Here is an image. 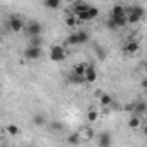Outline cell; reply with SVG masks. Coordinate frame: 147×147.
<instances>
[{
	"mask_svg": "<svg viewBox=\"0 0 147 147\" xmlns=\"http://www.w3.org/2000/svg\"><path fill=\"white\" fill-rule=\"evenodd\" d=\"M88 40H90V35H88L87 31L80 30V31H76V33L69 35V36L66 38V43H69V45H82V43H87Z\"/></svg>",
	"mask_w": 147,
	"mask_h": 147,
	"instance_id": "1",
	"label": "cell"
},
{
	"mask_svg": "<svg viewBox=\"0 0 147 147\" xmlns=\"http://www.w3.org/2000/svg\"><path fill=\"white\" fill-rule=\"evenodd\" d=\"M50 59L54 62H61L66 59V50L62 45H52L50 47Z\"/></svg>",
	"mask_w": 147,
	"mask_h": 147,
	"instance_id": "2",
	"label": "cell"
},
{
	"mask_svg": "<svg viewBox=\"0 0 147 147\" xmlns=\"http://www.w3.org/2000/svg\"><path fill=\"white\" fill-rule=\"evenodd\" d=\"M97 16H99V9H97V7L88 5V9H87L85 12H82V14H78V16H76V19H78L80 23H83V21H92V19H95Z\"/></svg>",
	"mask_w": 147,
	"mask_h": 147,
	"instance_id": "3",
	"label": "cell"
},
{
	"mask_svg": "<svg viewBox=\"0 0 147 147\" xmlns=\"http://www.w3.org/2000/svg\"><path fill=\"white\" fill-rule=\"evenodd\" d=\"M7 26H9V30H11V31H14V33H19L23 28H26L24 21H23L21 18H18V16H11V18H9V21H7Z\"/></svg>",
	"mask_w": 147,
	"mask_h": 147,
	"instance_id": "4",
	"label": "cell"
},
{
	"mask_svg": "<svg viewBox=\"0 0 147 147\" xmlns=\"http://www.w3.org/2000/svg\"><path fill=\"white\" fill-rule=\"evenodd\" d=\"M23 55H24V59H28V61H36V59L42 57V47H30V45H28V47L24 49Z\"/></svg>",
	"mask_w": 147,
	"mask_h": 147,
	"instance_id": "5",
	"label": "cell"
},
{
	"mask_svg": "<svg viewBox=\"0 0 147 147\" xmlns=\"http://www.w3.org/2000/svg\"><path fill=\"white\" fill-rule=\"evenodd\" d=\"M24 30H26V33L30 35V38L40 36V35H42V24H40V23H30Z\"/></svg>",
	"mask_w": 147,
	"mask_h": 147,
	"instance_id": "6",
	"label": "cell"
},
{
	"mask_svg": "<svg viewBox=\"0 0 147 147\" xmlns=\"http://www.w3.org/2000/svg\"><path fill=\"white\" fill-rule=\"evenodd\" d=\"M97 144H99V147H111V145H113V137H111V133L102 131V133L99 135V138H97Z\"/></svg>",
	"mask_w": 147,
	"mask_h": 147,
	"instance_id": "7",
	"label": "cell"
},
{
	"mask_svg": "<svg viewBox=\"0 0 147 147\" xmlns=\"http://www.w3.org/2000/svg\"><path fill=\"white\" fill-rule=\"evenodd\" d=\"M83 78H85V82H87V83H94V82L97 80V69H95L94 66H87Z\"/></svg>",
	"mask_w": 147,
	"mask_h": 147,
	"instance_id": "8",
	"label": "cell"
},
{
	"mask_svg": "<svg viewBox=\"0 0 147 147\" xmlns=\"http://www.w3.org/2000/svg\"><path fill=\"white\" fill-rule=\"evenodd\" d=\"M71 7H73V16H78V14H82V12H85L88 9V4H85V2H75Z\"/></svg>",
	"mask_w": 147,
	"mask_h": 147,
	"instance_id": "9",
	"label": "cell"
},
{
	"mask_svg": "<svg viewBox=\"0 0 147 147\" xmlns=\"http://www.w3.org/2000/svg\"><path fill=\"white\" fill-rule=\"evenodd\" d=\"M138 49H140V45H138V42H126V45H125V54H130V55H133V54H137L138 52Z\"/></svg>",
	"mask_w": 147,
	"mask_h": 147,
	"instance_id": "10",
	"label": "cell"
},
{
	"mask_svg": "<svg viewBox=\"0 0 147 147\" xmlns=\"http://www.w3.org/2000/svg\"><path fill=\"white\" fill-rule=\"evenodd\" d=\"M111 16L113 18H119V16H126V9L119 4H114L113 9H111Z\"/></svg>",
	"mask_w": 147,
	"mask_h": 147,
	"instance_id": "11",
	"label": "cell"
},
{
	"mask_svg": "<svg viewBox=\"0 0 147 147\" xmlns=\"http://www.w3.org/2000/svg\"><path fill=\"white\" fill-rule=\"evenodd\" d=\"M66 142H67L69 145H78V144L82 142V135H80L78 131H75V133H71V135H67Z\"/></svg>",
	"mask_w": 147,
	"mask_h": 147,
	"instance_id": "12",
	"label": "cell"
},
{
	"mask_svg": "<svg viewBox=\"0 0 147 147\" xmlns=\"http://www.w3.org/2000/svg\"><path fill=\"white\" fill-rule=\"evenodd\" d=\"M145 109H147L145 102H135V106H133V113H131V114H135V116L140 118V116L145 113Z\"/></svg>",
	"mask_w": 147,
	"mask_h": 147,
	"instance_id": "13",
	"label": "cell"
},
{
	"mask_svg": "<svg viewBox=\"0 0 147 147\" xmlns=\"http://www.w3.org/2000/svg\"><path fill=\"white\" fill-rule=\"evenodd\" d=\"M87 66H88V64H85V62H80V64H76L75 67H73V75H76V76H83V75H85V69H87Z\"/></svg>",
	"mask_w": 147,
	"mask_h": 147,
	"instance_id": "14",
	"label": "cell"
},
{
	"mask_svg": "<svg viewBox=\"0 0 147 147\" xmlns=\"http://www.w3.org/2000/svg\"><path fill=\"white\" fill-rule=\"evenodd\" d=\"M33 123H35L36 126H45V125H47V119H45V116H43L42 113H36V114L33 116Z\"/></svg>",
	"mask_w": 147,
	"mask_h": 147,
	"instance_id": "15",
	"label": "cell"
},
{
	"mask_svg": "<svg viewBox=\"0 0 147 147\" xmlns=\"http://www.w3.org/2000/svg\"><path fill=\"white\" fill-rule=\"evenodd\" d=\"M78 133L82 135V138H87V140H90V138H94V137H95V131H94L92 128H88V126H87V128H83V130H82V131H78Z\"/></svg>",
	"mask_w": 147,
	"mask_h": 147,
	"instance_id": "16",
	"label": "cell"
},
{
	"mask_svg": "<svg viewBox=\"0 0 147 147\" xmlns=\"http://www.w3.org/2000/svg\"><path fill=\"white\" fill-rule=\"evenodd\" d=\"M113 100H114V99H113V95H109V94H104V95L100 97V106H102V107H109Z\"/></svg>",
	"mask_w": 147,
	"mask_h": 147,
	"instance_id": "17",
	"label": "cell"
},
{
	"mask_svg": "<svg viewBox=\"0 0 147 147\" xmlns=\"http://www.w3.org/2000/svg\"><path fill=\"white\" fill-rule=\"evenodd\" d=\"M43 5H45L47 9H59V7H61V2H59V0H45Z\"/></svg>",
	"mask_w": 147,
	"mask_h": 147,
	"instance_id": "18",
	"label": "cell"
},
{
	"mask_svg": "<svg viewBox=\"0 0 147 147\" xmlns=\"http://www.w3.org/2000/svg\"><path fill=\"white\" fill-rule=\"evenodd\" d=\"M97 118H99V113H97L95 109H88V113H87V121H88V123H94V121H97Z\"/></svg>",
	"mask_w": 147,
	"mask_h": 147,
	"instance_id": "19",
	"label": "cell"
},
{
	"mask_svg": "<svg viewBox=\"0 0 147 147\" xmlns=\"http://www.w3.org/2000/svg\"><path fill=\"white\" fill-rule=\"evenodd\" d=\"M128 126H130V128H138V126H140V118L135 116V114H131V118L128 119Z\"/></svg>",
	"mask_w": 147,
	"mask_h": 147,
	"instance_id": "20",
	"label": "cell"
},
{
	"mask_svg": "<svg viewBox=\"0 0 147 147\" xmlns=\"http://www.w3.org/2000/svg\"><path fill=\"white\" fill-rule=\"evenodd\" d=\"M49 126H50L52 131H61V130H64V125H62L61 121H52Z\"/></svg>",
	"mask_w": 147,
	"mask_h": 147,
	"instance_id": "21",
	"label": "cell"
},
{
	"mask_svg": "<svg viewBox=\"0 0 147 147\" xmlns=\"http://www.w3.org/2000/svg\"><path fill=\"white\" fill-rule=\"evenodd\" d=\"M66 24L67 26H78L80 21L76 19V16H69V18H66Z\"/></svg>",
	"mask_w": 147,
	"mask_h": 147,
	"instance_id": "22",
	"label": "cell"
},
{
	"mask_svg": "<svg viewBox=\"0 0 147 147\" xmlns=\"http://www.w3.org/2000/svg\"><path fill=\"white\" fill-rule=\"evenodd\" d=\"M30 47H42V36H33V38H30Z\"/></svg>",
	"mask_w": 147,
	"mask_h": 147,
	"instance_id": "23",
	"label": "cell"
},
{
	"mask_svg": "<svg viewBox=\"0 0 147 147\" xmlns=\"http://www.w3.org/2000/svg\"><path fill=\"white\" fill-rule=\"evenodd\" d=\"M7 133H9V135H18V133H19L18 125H7Z\"/></svg>",
	"mask_w": 147,
	"mask_h": 147,
	"instance_id": "24",
	"label": "cell"
},
{
	"mask_svg": "<svg viewBox=\"0 0 147 147\" xmlns=\"http://www.w3.org/2000/svg\"><path fill=\"white\" fill-rule=\"evenodd\" d=\"M69 80H71V82H73V83H78V85H83V83H87V82H85V78H83V76H76V75H73V76H71V78H69Z\"/></svg>",
	"mask_w": 147,
	"mask_h": 147,
	"instance_id": "25",
	"label": "cell"
},
{
	"mask_svg": "<svg viewBox=\"0 0 147 147\" xmlns=\"http://www.w3.org/2000/svg\"><path fill=\"white\" fill-rule=\"evenodd\" d=\"M133 106H135V102H131V104H126L123 109H125L126 113H133Z\"/></svg>",
	"mask_w": 147,
	"mask_h": 147,
	"instance_id": "26",
	"label": "cell"
},
{
	"mask_svg": "<svg viewBox=\"0 0 147 147\" xmlns=\"http://www.w3.org/2000/svg\"><path fill=\"white\" fill-rule=\"evenodd\" d=\"M30 147H33V145H30Z\"/></svg>",
	"mask_w": 147,
	"mask_h": 147,
	"instance_id": "27",
	"label": "cell"
}]
</instances>
